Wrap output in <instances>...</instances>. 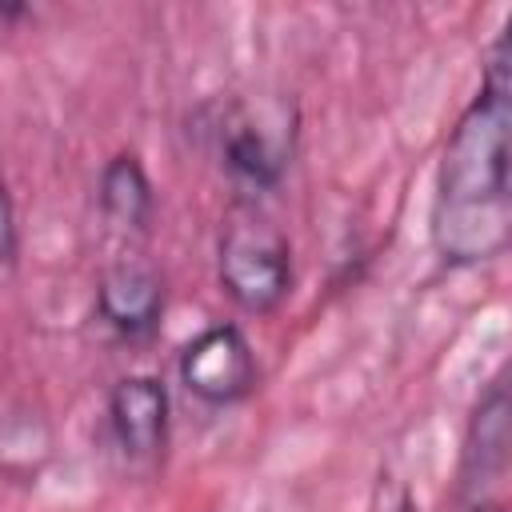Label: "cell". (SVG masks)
<instances>
[{"mask_svg": "<svg viewBox=\"0 0 512 512\" xmlns=\"http://www.w3.org/2000/svg\"><path fill=\"white\" fill-rule=\"evenodd\" d=\"M508 92V32H500L484 52L480 92L448 132L436 168L428 236L440 264L448 268L496 260L512 240Z\"/></svg>", "mask_w": 512, "mask_h": 512, "instance_id": "cell-1", "label": "cell"}, {"mask_svg": "<svg viewBox=\"0 0 512 512\" xmlns=\"http://www.w3.org/2000/svg\"><path fill=\"white\" fill-rule=\"evenodd\" d=\"M216 280L224 296L252 316L280 308L292 292V244L256 208L240 204L228 212L216 240Z\"/></svg>", "mask_w": 512, "mask_h": 512, "instance_id": "cell-2", "label": "cell"}, {"mask_svg": "<svg viewBox=\"0 0 512 512\" xmlns=\"http://www.w3.org/2000/svg\"><path fill=\"white\" fill-rule=\"evenodd\" d=\"M180 384L208 408H228L260 388V364L248 336L236 324H212L196 332L176 360Z\"/></svg>", "mask_w": 512, "mask_h": 512, "instance_id": "cell-3", "label": "cell"}, {"mask_svg": "<svg viewBox=\"0 0 512 512\" xmlns=\"http://www.w3.org/2000/svg\"><path fill=\"white\" fill-rule=\"evenodd\" d=\"M168 388L160 376H120L108 392V432L132 464H160L168 444Z\"/></svg>", "mask_w": 512, "mask_h": 512, "instance_id": "cell-4", "label": "cell"}, {"mask_svg": "<svg viewBox=\"0 0 512 512\" xmlns=\"http://www.w3.org/2000/svg\"><path fill=\"white\" fill-rule=\"evenodd\" d=\"M164 276L140 256H120L96 284V316L120 340H148L164 316Z\"/></svg>", "mask_w": 512, "mask_h": 512, "instance_id": "cell-5", "label": "cell"}, {"mask_svg": "<svg viewBox=\"0 0 512 512\" xmlns=\"http://www.w3.org/2000/svg\"><path fill=\"white\" fill-rule=\"evenodd\" d=\"M224 168L248 188H276L292 164V132H272L252 112H232L220 128Z\"/></svg>", "mask_w": 512, "mask_h": 512, "instance_id": "cell-6", "label": "cell"}, {"mask_svg": "<svg viewBox=\"0 0 512 512\" xmlns=\"http://www.w3.org/2000/svg\"><path fill=\"white\" fill-rule=\"evenodd\" d=\"M508 448H512V400H508V384L492 380L468 416L460 488H484L488 480H496L508 468Z\"/></svg>", "mask_w": 512, "mask_h": 512, "instance_id": "cell-7", "label": "cell"}, {"mask_svg": "<svg viewBox=\"0 0 512 512\" xmlns=\"http://www.w3.org/2000/svg\"><path fill=\"white\" fill-rule=\"evenodd\" d=\"M96 200H100V212L116 228H128V232L148 228V220L156 212V192H152V180H148L136 152H116L100 168Z\"/></svg>", "mask_w": 512, "mask_h": 512, "instance_id": "cell-8", "label": "cell"}, {"mask_svg": "<svg viewBox=\"0 0 512 512\" xmlns=\"http://www.w3.org/2000/svg\"><path fill=\"white\" fill-rule=\"evenodd\" d=\"M52 456V432L40 412L16 408L0 416V472L12 480H36Z\"/></svg>", "mask_w": 512, "mask_h": 512, "instance_id": "cell-9", "label": "cell"}, {"mask_svg": "<svg viewBox=\"0 0 512 512\" xmlns=\"http://www.w3.org/2000/svg\"><path fill=\"white\" fill-rule=\"evenodd\" d=\"M372 512H416V504H412V496H408L404 480H396V476L380 472L376 492H372Z\"/></svg>", "mask_w": 512, "mask_h": 512, "instance_id": "cell-10", "label": "cell"}, {"mask_svg": "<svg viewBox=\"0 0 512 512\" xmlns=\"http://www.w3.org/2000/svg\"><path fill=\"white\" fill-rule=\"evenodd\" d=\"M16 256V208H12V192L0 176V268H8Z\"/></svg>", "mask_w": 512, "mask_h": 512, "instance_id": "cell-11", "label": "cell"}, {"mask_svg": "<svg viewBox=\"0 0 512 512\" xmlns=\"http://www.w3.org/2000/svg\"><path fill=\"white\" fill-rule=\"evenodd\" d=\"M464 512H508V508H504L500 500H492V496H476V500H472Z\"/></svg>", "mask_w": 512, "mask_h": 512, "instance_id": "cell-12", "label": "cell"}, {"mask_svg": "<svg viewBox=\"0 0 512 512\" xmlns=\"http://www.w3.org/2000/svg\"><path fill=\"white\" fill-rule=\"evenodd\" d=\"M24 16H32L28 4H0V20H24Z\"/></svg>", "mask_w": 512, "mask_h": 512, "instance_id": "cell-13", "label": "cell"}]
</instances>
